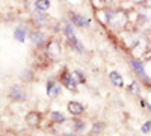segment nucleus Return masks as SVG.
<instances>
[{
    "mask_svg": "<svg viewBox=\"0 0 151 136\" xmlns=\"http://www.w3.org/2000/svg\"><path fill=\"white\" fill-rule=\"evenodd\" d=\"M130 91L134 94H139V89H137V83H132L130 85Z\"/></svg>",
    "mask_w": 151,
    "mask_h": 136,
    "instance_id": "dca6fc26",
    "label": "nucleus"
},
{
    "mask_svg": "<svg viewBox=\"0 0 151 136\" xmlns=\"http://www.w3.org/2000/svg\"><path fill=\"white\" fill-rule=\"evenodd\" d=\"M132 67L136 70V73L139 74V76H141L142 79H148V77H147V74H145V71H144V67H142V64L139 62V60L132 59Z\"/></svg>",
    "mask_w": 151,
    "mask_h": 136,
    "instance_id": "0eeeda50",
    "label": "nucleus"
},
{
    "mask_svg": "<svg viewBox=\"0 0 151 136\" xmlns=\"http://www.w3.org/2000/svg\"><path fill=\"white\" fill-rule=\"evenodd\" d=\"M62 82H64V85L67 86L68 89H76V86H77V83H76V80L73 79V74L71 73H64V76H62Z\"/></svg>",
    "mask_w": 151,
    "mask_h": 136,
    "instance_id": "20e7f679",
    "label": "nucleus"
},
{
    "mask_svg": "<svg viewBox=\"0 0 151 136\" xmlns=\"http://www.w3.org/2000/svg\"><path fill=\"white\" fill-rule=\"evenodd\" d=\"M109 77H110V80L113 82V85H115V86H118V88H122V85H124L122 77L119 76L116 71H112V73L109 74Z\"/></svg>",
    "mask_w": 151,
    "mask_h": 136,
    "instance_id": "6e6552de",
    "label": "nucleus"
},
{
    "mask_svg": "<svg viewBox=\"0 0 151 136\" xmlns=\"http://www.w3.org/2000/svg\"><path fill=\"white\" fill-rule=\"evenodd\" d=\"M59 92H60V86H59V83H56L55 80H52L50 79L48 82H47V94H48V97H58L59 95Z\"/></svg>",
    "mask_w": 151,
    "mask_h": 136,
    "instance_id": "f03ea898",
    "label": "nucleus"
},
{
    "mask_svg": "<svg viewBox=\"0 0 151 136\" xmlns=\"http://www.w3.org/2000/svg\"><path fill=\"white\" fill-rule=\"evenodd\" d=\"M62 136H77L76 133H65V135H62Z\"/></svg>",
    "mask_w": 151,
    "mask_h": 136,
    "instance_id": "6ab92c4d",
    "label": "nucleus"
},
{
    "mask_svg": "<svg viewBox=\"0 0 151 136\" xmlns=\"http://www.w3.org/2000/svg\"><path fill=\"white\" fill-rule=\"evenodd\" d=\"M33 6H35L36 9L45 11V9H48V6H50V2H45V0L42 2V0H41V2H35V3H33Z\"/></svg>",
    "mask_w": 151,
    "mask_h": 136,
    "instance_id": "2eb2a0df",
    "label": "nucleus"
},
{
    "mask_svg": "<svg viewBox=\"0 0 151 136\" xmlns=\"http://www.w3.org/2000/svg\"><path fill=\"white\" fill-rule=\"evenodd\" d=\"M71 21H73V24H76V26H89V24H91L89 18L80 17L77 14H71Z\"/></svg>",
    "mask_w": 151,
    "mask_h": 136,
    "instance_id": "39448f33",
    "label": "nucleus"
},
{
    "mask_svg": "<svg viewBox=\"0 0 151 136\" xmlns=\"http://www.w3.org/2000/svg\"><path fill=\"white\" fill-rule=\"evenodd\" d=\"M52 119L55 122H64L65 121V117L62 115L60 112H58V110H53V112H52Z\"/></svg>",
    "mask_w": 151,
    "mask_h": 136,
    "instance_id": "ddd939ff",
    "label": "nucleus"
},
{
    "mask_svg": "<svg viewBox=\"0 0 151 136\" xmlns=\"http://www.w3.org/2000/svg\"><path fill=\"white\" fill-rule=\"evenodd\" d=\"M85 122H80V121H77V122H76V129H77V130H83L85 129Z\"/></svg>",
    "mask_w": 151,
    "mask_h": 136,
    "instance_id": "a211bd4d",
    "label": "nucleus"
},
{
    "mask_svg": "<svg viewBox=\"0 0 151 136\" xmlns=\"http://www.w3.org/2000/svg\"><path fill=\"white\" fill-rule=\"evenodd\" d=\"M47 52L52 55V56H56V55H59V52H60V45L56 42V41H52L48 44V47H47Z\"/></svg>",
    "mask_w": 151,
    "mask_h": 136,
    "instance_id": "9d476101",
    "label": "nucleus"
},
{
    "mask_svg": "<svg viewBox=\"0 0 151 136\" xmlns=\"http://www.w3.org/2000/svg\"><path fill=\"white\" fill-rule=\"evenodd\" d=\"M67 107H68V112H70L71 115H74V117L82 115V114H83V110H85L83 104H80V103H77V101H70Z\"/></svg>",
    "mask_w": 151,
    "mask_h": 136,
    "instance_id": "7ed1b4c3",
    "label": "nucleus"
},
{
    "mask_svg": "<svg viewBox=\"0 0 151 136\" xmlns=\"http://www.w3.org/2000/svg\"><path fill=\"white\" fill-rule=\"evenodd\" d=\"M150 129H151V122H150V121H147L145 124L142 126V132H150Z\"/></svg>",
    "mask_w": 151,
    "mask_h": 136,
    "instance_id": "f3484780",
    "label": "nucleus"
},
{
    "mask_svg": "<svg viewBox=\"0 0 151 136\" xmlns=\"http://www.w3.org/2000/svg\"><path fill=\"white\" fill-rule=\"evenodd\" d=\"M26 35H27V30L24 29V27H17V29L14 30V36H15V40H17V41H20V42H23L24 40H26Z\"/></svg>",
    "mask_w": 151,
    "mask_h": 136,
    "instance_id": "1a4fd4ad",
    "label": "nucleus"
},
{
    "mask_svg": "<svg viewBox=\"0 0 151 136\" xmlns=\"http://www.w3.org/2000/svg\"><path fill=\"white\" fill-rule=\"evenodd\" d=\"M73 74V79L76 80V83H85V76H83V73L82 71H79V70H76V71H73L71 73Z\"/></svg>",
    "mask_w": 151,
    "mask_h": 136,
    "instance_id": "f8f14e48",
    "label": "nucleus"
},
{
    "mask_svg": "<svg viewBox=\"0 0 151 136\" xmlns=\"http://www.w3.org/2000/svg\"><path fill=\"white\" fill-rule=\"evenodd\" d=\"M38 121H40V118H38L36 112H32V114L27 115V122H29L30 126H36V124H38Z\"/></svg>",
    "mask_w": 151,
    "mask_h": 136,
    "instance_id": "4468645a",
    "label": "nucleus"
},
{
    "mask_svg": "<svg viewBox=\"0 0 151 136\" xmlns=\"http://www.w3.org/2000/svg\"><path fill=\"white\" fill-rule=\"evenodd\" d=\"M125 21H127V18L119 11H107L106 12V23L112 27H121L125 24Z\"/></svg>",
    "mask_w": 151,
    "mask_h": 136,
    "instance_id": "f257e3e1",
    "label": "nucleus"
},
{
    "mask_svg": "<svg viewBox=\"0 0 151 136\" xmlns=\"http://www.w3.org/2000/svg\"><path fill=\"white\" fill-rule=\"evenodd\" d=\"M32 40H33V42L36 44V45H41V44H44L45 42V36L42 35V33H32Z\"/></svg>",
    "mask_w": 151,
    "mask_h": 136,
    "instance_id": "9b49d317",
    "label": "nucleus"
},
{
    "mask_svg": "<svg viewBox=\"0 0 151 136\" xmlns=\"http://www.w3.org/2000/svg\"><path fill=\"white\" fill-rule=\"evenodd\" d=\"M9 94L12 97V100H17V101H21L23 98H24V94H23V91L18 88V86H12Z\"/></svg>",
    "mask_w": 151,
    "mask_h": 136,
    "instance_id": "423d86ee",
    "label": "nucleus"
}]
</instances>
